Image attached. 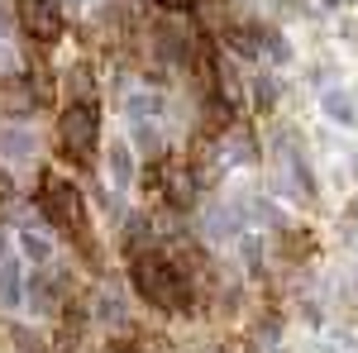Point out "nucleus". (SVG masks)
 <instances>
[{
    "mask_svg": "<svg viewBox=\"0 0 358 353\" xmlns=\"http://www.w3.org/2000/svg\"><path fill=\"white\" fill-rule=\"evenodd\" d=\"M20 24L29 29V38L57 43V38H62V10H57L53 0H24V5H20Z\"/></svg>",
    "mask_w": 358,
    "mask_h": 353,
    "instance_id": "nucleus-3",
    "label": "nucleus"
},
{
    "mask_svg": "<svg viewBox=\"0 0 358 353\" xmlns=\"http://www.w3.org/2000/svg\"><path fill=\"white\" fill-rule=\"evenodd\" d=\"M325 5H339V0H325Z\"/></svg>",
    "mask_w": 358,
    "mask_h": 353,
    "instance_id": "nucleus-19",
    "label": "nucleus"
},
{
    "mask_svg": "<svg viewBox=\"0 0 358 353\" xmlns=\"http://www.w3.org/2000/svg\"><path fill=\"white\" fill-rule=\"evenodd\" d=\"M158 5H167V10H187L192 0H158Z\"/></svg>",
    "mask_w": 358,
    "mask_h": 353,
    "instance_id": "nucleus-18",
    "label": "nucleus"
},
{
    "mask_svg": "<svg viewBox=\"0 0 358 353\" xmlns=\"http://www.w3.org/2000/svg\"><path fill=\"white\" fill-rule=\"evenodd\" d=\"M134 287L143 301H153V305H163V310H182L187 305V277L163 263L158 253H143L134 258Z\"/></svg>",
    "mask_w": 358,
    "mask_h": 353,
    "instance_id": "nucleus-1",
    "label": "nucleus"
},
{
    "mask_svg": "<svg viewBox=\"0 0 358 353\" xmlns=\"http://www.w3.org/2000/svg\"><path fill=\"white\" fill-rule=\"evenodd\" d=\"M277 167H282V187L292 191V196H301V201H306V196L315 191V187H310V172H306V163L292 153V143H282V163H277Z\"/></svg>",
    "mask_w": 358,
    "mask_h": 353,
    "instance_id": "nucleus-6",
    "label": "nucleus"
},
{
    "mask_svg": "<svg viewBox=\"0 0 358 353\" xmlns=\"http://www.w3.org/2000/svg\"><path fill=\"white\" fill-rule=\"evenodd\" d=\"M57 129H62V143L72 153H91L96 148V106H67Z\"/></svg>",
    "mask_w": 358,
    "mask_h": 353,
    "instance_id": "nucleus-4",
    "label": "nucleus"
},
{
    "mask_svg": "<svg viewBox=\"0 0 358 353\" xmlns=\"http://www.w3.org/2000/svg\"><path fill=\"white\" fill-rule=\"evenodd\" d=\"M38 206H43V215L53 219V224H62V229L82 224V191L72 187L67 177H57V172L43 177V187H38Z\"/></svg>",
    "mask_w": 358,
    "mask_h": 353,
    "instance_id": "nucleus-2",
    "label": "nucleus"
},
{
    "mask_svg": "<svg viewBox=\"0 0 358 353\" xmlns=\"http://www.w3.org/2000/svg\"><path fill=\"white\" fill-rule=\"evenodd\" d=\"M134 148L143 158H158V153H163V134H158L153 120H134Z\"/></svg>",
    "mask_w": 358,
    "mask_h": 353,
    "instance_id": "nucleus-10",
    "label": "nucleus"
},
{
    "mask_svg": "<svg viewBox=\"0 0 358 353\" xmlns=\"http://www.w3.org/2000/svg\"><path fill=\"white\" fill-rule=\"evenodd\" d=\"M239 234V210L234 206H210L206 210V239L210 244H229Z\"/></svg>",
    "mask_w": 358,
    "mask_h": 353,
    "instance_id": "nucleus-7",
    "label": "nucleus"
},
{
    "mask_svg": "<svg viewBox=\"0 0 358 353\" xmlns=\"http://www.w3.org/2000/svg\"><path fill=\"white\" fill-rule=\"evenodd\" d=\"M0 305H20V263H0Z\"/></svg>",
    "mask_w": 358,
    "mask_h": 353,
    "instance_id": "nucleus-11",
    "label": "nucleus"
},
{
    "mask_svg": "<svg viewBox=\"0 0 358 353\" xmlns=\"http://www.w3.org/2000/svg\"><path fill=\"white\" fill-rule=\"evenodd\" d=\"M38 153V138L29 124H0V158L5 163H29Z\"/></svg>",
    "mask_w": 358,
    "mask_h": 353,
    "instance_id": "nucleus-5",
    "label": "nucleus"
},
{
    "mask_svg": "<svg viewBox=\"0 0 358 353\" xmlns=\"http://www.w3.org/2000/svg\"><path fill=\"white\" fill-rule=\"evenodd\" d=\"M91 86H96L91 67H72V72H67V91H72L77 106H91Z\"/></svg>",
    "mask_w": 358,
    "mask_h": 353,
    "instance_id": "nucleus-12",
    "label": "nucleus"
},
{
    "mask_svg": "<svg viewBox=\"0 0 358 353\" xmlns=\"http://www.w3.org/2000/svg\"><path fill=\"white\" fill-rule=\"evenodd\" d=\"M253 101H258V106H273V101H277V86L268 82V77H263V82L253 86Z\"/></svg>",
    "mask_w": 358,
    "mask_h": 353,
    "instance_id": "nucleus-17",
    "label": "nucleus"
},
{
    "mask_svg": "<svg viewBox=\"0 0 358 353\" xmlns=\"http://www.w3.org/2000/svg\"><path fill=\"white\" fill-rule=\"evenodd\" d=\"M325 110H330L339 124H354V106H349V96H344V91H325Z\"/></svg>",
    "mask_w": 358,
    "mask_h": 353,
    "instance_id": "nucleus-13",
    "label": "nucleus"
},
{
    "mask_svg": "<svg viewBox=\"0 0 358 353\" xmlns=\"http://www.w3.org/2000/svg\"><path fill=\"white\" fill-rule=\"evenodd\" d=\"M24 253H29V263H48V239H38V234H24Z\"/></svg>",
    "mask_w": 358,
    "mask_h": 353,
    "instance_id": "nucleus-15",
    "label": "nucleus"
},
{
    "mask_svg": "<svg viewBox=\"0 0 358 353\" xmlns=\"http://www.w3.org/2000/svg\"><path fill=\"white\" fill-rule=\"evenodd\" d=\"M248 219H258V224H277V210L268 206V201H253V206H248Z\"/></svg>",
    "mask_w": 358,
    "mask_h": 353,
    "instance_id": "nucleus-16",
    "label": "nucleus"
},
{
    "mask_svg": "<svg viewBox=\"0 0 358 353\" xmlns=\"http://www.w3.org/2000/svg\"><path fill=\"white\" fill-rule=\"evenodd\" d=\"M106 163H110V182L115 187H129V182H134V158H129L124 143H110V148H106Z\"/></svg>",
    "mask_w": 358,
    "mask_h": 353,
    "instance_id": "nucleus-9",
    "label": "nucleus"
},
{
    "mask_svg": "<svg viewBox=\"0 0 358 353\" xmlns=\"http://www.w3.org/2000/svg\"><path fill=\"white\" fill-rule=\"evenodd\" d=\"M224 38H229V48H234L239 57H248V62H258V57H263V29L239 24V29H229Z\"/></svg>",
    "mask_w": 358,
    "mask_h": 353,
    "instance_id": "nucleus-8",
    "label": "nucleus"
},
{
    "mask_svg": "<svg viewBox=\"0 0 358 353\" xmlns=\"http://www.w3.org/2000/svg\"><path fill=\"white\" fill-rule=\"evenodd\" d=\"M167 196H172L177 206H187V201H192V177H187V172H172V177H167Z\"/></svg>",
    "mask_w": 358,
    "mask_h": 353,
    "instance_id": "nucleus-14",
    "label": "nucleus"
}]
</instances>
